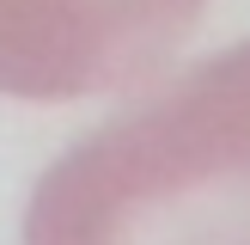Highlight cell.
<instances>
[{"label": "cell", "instance_id": "cell-1", "mask_svg": "<svg viewBox=\"0 0 250 245\" xmlns=\"http://www.w3.org/2000/svg\"><path fill=\"white\" fill-rule=\"evenodd\" d=\"M19 245H250V43L73 141Z\"/></svg>", "mask_w": 250, "mask_h": 245}, {"label": "cell", "instance_id": "cell-2", "mask_svg": "<svg viewBox=\"0 0 250 245\" xmlns=\"http://www.w3.org/2000/svg\"><path fill=\"white\" fill-rule=\"evenodd\" d=\"M208 0H0V92L98 98L159 74Z\"/></svg>", "mask_w": 250, "mask_h": 245}]
</instances>
